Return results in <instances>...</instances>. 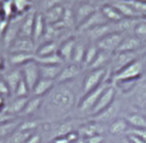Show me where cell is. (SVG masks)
<instances>
[{"label":"cell","mask_w":146,"mask_h":143,"mask_svg":"<svg viewBox=\"0 0 146 143\" xmlns=\"http://www.w3.org/2000/svg\"><path fill=\"white\" fill-rule=\"evenodd\" d=\"M70 83L55 84L52 90L43 96L39 110V112L42 113L40 119L51 124L67 118L66 116L76 104V93L74 89L70 86Z\"/></svg>","instance_id":"obj_1"},{"label":"cell","mask_w":146,"mask_h":143,"mask_svg":"<svg viewBox=\"0 0 146 143\" xmlns=\"http://www.w3.org/2000/svg\"><path fill=\"white\" fill-rule=\"evenodd\" d=\"M143 76H144V68H143V64H141V60L139 57L138 59H136L135 61L129 64L127 67L121 69L119 73L112 75L110 77L111 78L110 81L113 85L120 86V85L127 84V83H136Z\"/></svg>","instance_id":"obj_2"},{"label":"cell","mask_w":146,"mask_h":143,"mask_svg":"<svg viewBox=\"0 0 146 143\" xmlns=\"http://www.w3.org/2000/svg\"><path fill=\"white\" fill-rule=\"evenodd\" d=\"M110 79V73L107 68H100V69H94L88 70V73L84 75L82 84H81V94L84 95L99 86L103 82Z\"/></svg>","instance_id":"obj_3"},{"label":"cell","mask_w":146,"mask_h":143,"mask_svg":"<svg viewBox=\"0 0 146 143\" xmlns=\"http://www.w3.org/2000/svg\"><path fill=\"white\" fill-rule=\"evenodd\" d=\"M110 84H111V81L107 79V81L103 82L99 86H97L96 89H94L92 91H90L89 93L82 95V99H81V101L78 104L79 112H81V113H88L89 115L90 111H91V109L94 108V106L96 104V102L98 101V99L100 98L102 93L106 90V87Z\"/></svg>","instance_id":"obj_4"},{"label":"cell","mask_w":146,"mask_h":143,"mask_svg":"<svg viewBox=\"0 0 146 143\" xmlns=\"http://www.w3.org/2000/svg\"><path fill=\"white\" fill-rule=\"evenodd\" d=\"M139 57H140V54L138 52H116V53H113L112 59L110 61V69H108L110 77L112 75L119 73L121 69L127 67L129 64H131L132 61H135Z\"/></svg>","instance_id":"obj_5"},{"label":"cell","mask_w":146,"mask_h":143,"mask_svg":"<svg viewBox=\"0 0 146 143\" xmlns=\"http://www.w3.org/2000/svg\"><path fill=\"white\" fill-rule=\"evenodd\" d=\"M115 99H116V86L111 83L106 87V90L102 93L100 98L98 99V101L96 102V104L94 106V108L91 109V111H90L89 115H91V117L98 115L104 109H106Z\"/></svg>","instance_id":"obj_6"},{"label":"cell","mask_w":146,"mask_h":143,"mask_svg":"<svg viewBox=\"0 0 146 143\" xmlns=\"http://www.w3.org/2000/svg\"><path fill=\"white\" fill-rule=\"evenodd\" d=\"M124 36L125 35H123L119 32H111L107 35H105L104 37H102L100 40H98L96 45L99 50L107 51L110 53H114L117 50V48L121 44Z\"/></svg>","instance_id":"obj_7"},{"label":"cell","mask_w":146,"mask_h":143,"mask_svg":"<svg viewBox=\"0 0 146 143\" xmlns=\"http://www.w3.org/2000/svg\"><path fill=\"white\" fill-rule=\"evenodd\" d=\"M130 100L135 107L139 109L146 108V77L137 81L136 84L131 87Z\"/></svg>","instance_id":"obj_8"},{"label":"cell","mask_w":146,"mask_h":143,"mask_svg":"<svg viewBox=\"0 0 146 143\" xmlns=\"http://www.w3.org/2000/svg\"><path fill=\"white\" fill-rule=\"evenodd\" d=\"M120 110H121V101L119 99H115L106 109H104L98 115L91 117L90 119L96 120V121H98V123H100L103 125L111 124L113 120H115L116 118H119Z\"/></svg>","instance_id":"obj_9"},{"label":"cell","mask_w":146,"mask_h":143,"mask_svg":"<svg viewBox=\"0 0 146 143\" xmlns=\"http://www.w3.org/2000/svg\"><path fill=\"white\" fill-rule=\"evenodd\" d=\"M21 70H22V76H23L24 82L29 86L30 91H32L33 87H34V85L36 84V82L40 79L39 64L35 60L30 61V62L23 65L21 67Z\"/></svg>","instance_id":"obj_10"},{"label":"cell","mask_w":146,"mask_h":143,"mask_svg":"<svg viewBox=\"0 0 146 143\" xmlns=\"http://www.w3.org/2000/svg\"><path fill=\"white\" fill-rule=\"evenodd\" d=\"M104 131H105V125H103L96 120H92V119L83 121L76 129V132L81 138H87V137H90V136H94L97 134H103Z\"/></svg>","instance_id":"obj_11"},{"label":"cell","mask_w":146,"mask_h":143,"mask_svg":"<svg viewBox=\"0 0 146 143\" xmlns=\"http://www.w3.org/2000/svg\"><path fill=\"white\" fill-rule=\"evenodd\" d=\"M81 72V66L73 64V62H68V64H64L57 79H56V84H63V83H70L72 81H74Z\"/></svg>","instance_id":"obj_12"},{"label":"cell","mask_w":146,"mask_h":143,"mask_svg":"<svg viewBox=\"0 0 146 143\" xmlns=\"http://www.w3.org/2000/svg\"><path fill=\"white\" fill-rule=\"evenodd\" d=\"M9 53H16V52H32L35 51V43L31 37H23L18 36L13 44L9 47Z\"/></svg>","instance_id":"obj_13"},{"label":"cell","mask_w":146,"mask_h":143,"mask_svg":"<svg viewBox=\"0 0 146 143\" xmlns=\"http://www.w3.org/2000/svg\"><path fill=\"white\" fill-rule=\"evenodd\" d=\"M143 45V42L136 37L135 35H129V36H124V39L122 40L121 44L119 45L117 50L114 52H138Z\"/></svg>","instance_id":"obj_14"},{"label":"cell","mask_w":146,"mask_h":143,"mask_svg":"<svg viewBox=\"0 0 146 143\" xmlns=\"http://www.w3.org/2000/svg\"><path fill=\"white\" fill-rule=\"evenodd\" d=\"M35 14L36 12L34 10H30L23 16L22 22H21V26H19L18 36L31 37L32 39V32H33V24H34Z\"/></svg>","instance_id":"obj_15"},{"label":"cell","mask_w":146,"mask_h":143,"mask_svg":"<svg viewBox=\"0 0 146 143\" xmlns=\"http://www.w3.org/2000/svg\"><path fill=\"white\" fill-rule=\"evenodd\" d=\"M29 100V96H25V98H17L15 96L11 101L9 102H6V106L3 108V111L13 117H19L21 112L23 111L26 102Z\"/></svg>","instance_id":"obj_16"},{"label":"cell","mask_w":146,"mask_h":143,"mask_svg":"<svg viewBox=\"0 0 146 143\" xmlns=\"http://www.w3.org/2000/svg\"><path fill=\"white\" fill-rule=\"evenodd\" d=\"M106 23H107V20L104 17V15L102 14V11L100 10H96L81 25H79V30L82 31V32H87V31H89V30H91L94 27H97V26L106 24Z\"/></svg>","instance_id":"obj_17"},{"label":"cell","mask_w":146,"mask_h":143,"mask_svg":"<svg viewBox=\"0 0 146 143\" xmlns=\"http://www.w3.org/2000/svg\"><path fill=\"white\" fill-rule=\"evenodd\" d=\"M2 79H3V81L6 82V84L8 85L11 95H14V92H15L17 85H18L19 82L23 79L21 67H17V68H14V69H10V70L6 72L5 75H3V77H2Z\"/></svg>","instance_id":"obj_18"},{"label":"cell","mask_w":146,"mask_h":143,"mask_svg":"<svg viewBox=\"0 0 146 143\" xmlns=\"http://www.w3.org/2000/svg\"><path fill=\"white\" fill-rule=\"evenodd\" d=\"M64 12H65V8L62 5L55 6L50 9H48V10H46L43 12L46 24L47 25H56V24L60 23L62 19H63Z\"/></svg>","instance_id":"obj_19"},{"label":"cell","mask_w":146,"mask_h":143,"mask_svg":"<svg viewBox=\"0 0 146 143\" xmlns=\"http://www.w3.org/2000/svg\"><path fill=\"white\" fill-rule=\"evenodd\" d=\"M46 27H47V24H46L43 14L36 12L34 18V24H33V32H32V40L34 41V43H38L43 37Z\"/></svg>","instance_id":"obj_20"},{"label":"cell","mask_w":146,"mask_h":143,"mask_svg":"<svg viewBox=\"0 0 146 143\" xmlns=\"http://www.w3.org/2000/svg\"><path fill=\"white\" fill-rule=\"evenodd\" d=\"M55 84H56L55 81L46 79V78H40L36 82V84L34 85L33 90L31 91V95L32 96H41V98H43L44 95H47L52 90Z\"/></svg>","instance_id":"obj_21"},{"label":"cell","mask_w":146,"mask_h":143,"mask_svg":"<svg viewBox=\"0 0 146 143\" xmlns=\"http://www.w3.org/2000/svg\"><path fill=\"white\" fill-rule=\"evenodd\" d=\"M34 59H35V53L32 52H16V53H9L8 56V62L15 67H22L23 65L33 61Z\"/></svg>","instance_id":"obj_22"},{"label":"cell","mask_w":146,"mask_h":143,"mask_svg":"<svg viewBox=\"0 0 146 143\" xmlns=\"http://www.w3.org/2000/svg\"><path fill=\"white\" fill-rule=\"evenodd\" d=\"M76 41L74 39H66L63 43L59 44L58 48V54L60 56L62 60L64 61V64H68L72 60V54H73V50L75 47Z\"/></svg>","instance_id":"obj_23"},{"label":"cell","mask_w":146,"mask_h":143,"mask_svg":"<svg viewBox=\"0 0 146 143\" xmlns=\"http://www.w3.org/2000/svg\"><path fill=\"white\" fill-rule=\"evenodd\" d=\"M129 128H130V126L127 123V120L124 119V117H119L108 125L107 131L113 136H122V135L127 134Z\"/></svg>","instance_id":"obj_24"},{"label":"cell","mask_w":146,"mask_h":143,"mask_svg":"<svg viewBox=\"0 0 146 143\" xmlns=\"http://www.w3.org/2000/svg\"><path fill=\"white\" fill-rule=\"evenodd\" d=\"M42 100H43V98H41V96L29 98V100H27L23 111L19 115V118H22V117H30V116L35 115L36 112H39V110L41 108V104H42Z\"/></svg>","instance_id":"obj_25"},{"label":"cell","mask_w":146,"mask_h":143,"mask_svg":"<svg viewBox=\"0 0 146 143\" xmlns=\"http://www.w3.org/2000/svg\"><path fill=\"white\" fill-rule=\"evenodd\" d=\"M63 66L64 65H39L40 78L51 79L56 82Z\"/></svg>","instance_id":"obj_26"},{"label":"cell","mask_w":146,"mask_h":143,"mask_svg":"<svg viewBox=\"0 0 146 143\" xmlns=\"http://www.w3.org/2000/svg\"><path fill=\"white\" fill-rule=\"evenodd\" d=\"M113 53H110L107 51L99 50L95 60L91 62V65L88 67V70H94V69H100V68H106V65H110V61L112 59Z\"/></svg>","instance_id":"obj_27"},{"label":"cell","mask_w":146,"mask_h":143,"mask_svg":"<svg viewBox=\"0 0 146 143\" xmlns=\"http://www.w3.org/2000/svg\"><path fill=\"white\" fill-rule=\"evenodd\" d=\"M116 9L121 12V15L124 17V18H133V19H141V18H145V16L140 15L139 12H137L132 7H130L129 5H127L125 2H123L122 0H117L116 2L113 3Z\"/></svg>","instance_id":"obj_28"},{"label":"cell","mask_w":146,"mask_h":143,"mask_svg":"<svg viewBox=\"0 0 146 143\" xmlns=\"http://www.w3.org/2000/svg\"><path fill=\"white\" fill-rule=\"evenodd\" d=\"M124 119L131 128H146V115L143 112H130L124 117Z\"/></svg>","instance_id":"obj_29"},{"label":"cell","mask_w":146,"mask_h":143,"mask_svg":"<svg viewBox=\"0 0 146 143\" xmlns=\"http://www.w3.org/2000/svg\"><path fill=\"white\" fill-rule=\"evenodd\" d=\"M96 10H97V9H96L92 5L87 3V2L82 3V5L78 8V10H76V12H75V15H74L75 24H76L78 26L81 25V24H82L91 14H94Z\"/></svg>","instance_id":"obj_30"},{"label":"cell","mask_w":146,"mask_h":143,"mask_svg":"<svg viewBox=\"0 0 146 143\" xmlns=\"http://www.w3.org/2000/svg\"><path fill=\"white\" fill-rule=\"evenodd\" d=\"M102 14L104 15V17L106 18L107 22H113V23H117L120 22L121 19H123L124 17L121 15V12L116 9V7L113 5V3H107V5H104L100 9Z\"/></svg>","instance_id":"obj_31"},{"label":"cell","mask_w":146,"mask_h":143,"mask_svg":"<svg viewBox=\"0 0 146 143\" xmlns=\"http://www.w3.org/2000/svg\"><path fill=\"white\" fill-rule=\"evenodd\" d=\"M111 32H114V27H113V24L110 25V24H103V25H99L97 27H94L89 31H87V34H88V37L90 40H100L102 37H104L105 35H107L108 33Z\"/></svg>","instance_id":"obj_32"},{"label":"cell","mask_w":146,"mask_h":143,"mask_svg":"<svg viewBox=\"0 0 146 143\" xmlns=\"http://www.w3.org/2000/svg\"><path fill=\"white\" fill-rule=\"evenodd\" d=\"M22 119L19 118H14L11 120H8L6 123L0 124V140H5L7 138L10 134H13L19 126Z\"/></svg>","instance_id":"obj_33"},{"label":"cell","mask_w":146,"mask_h":143,"mask_svg":"<svg viewBox=\"0 0 146 143\" xmlns=\"http://www.w3.org/2000/svg\"><path fill=\"white\" fill-rule=\"evenodd\" d=\"M58 48H59V44H57L55 41H47V42H43L42 44H40L36 48L34 53L36 57H46V56L57 53Z\"/></svg>","instance_id":"obj_34"},{"label":"cell","mask_w":146,"mask_h":143,"mask_svg":"<svg viewBox=\"0 0 146 143\" xmlns=\"http://www.w3.org/2000/svg\"><path fill=\"white\" fill-rule=\"evenodd\" d=\"M87 47L88 45L84 44L83 42H76L75 43V47H74V50H73L71 62L76 64L79 66H82V61H83V57H84Z\"/></svg>","instance_id":"obj_35"},{"label":"cell","mask_w":146,"mask_h":143,"mask_svg":"<svg viewBox=\"0 0 146 143\" xmlns=\"http://www.w3.org/2000/svg\"><path fill=\"white\" fill-rule=\"evenodd\" d=\"M34 132H24V131H18L16 129L13 134H10L5 142L6 143H25L27 138L33 134Z\"/></svg>","instance_id":"obj_36"},{"label":"cell","mask_w":146,"mask_h":143,"mask_svg":"<svg viewBox=\"0 0 146 143\" xmlns=\"http://www.w3.org/2000/svg\"><path fill=\"white\" fill-rule=\"evenodd\" d=\"M15 16V9L13 0H1L0 1V17L6 19H11Z\"/></svg>","instance_id":"obj_37"},{"label":"cell","mask_w":146,"mask_h":143,"mask_svg":"<svg viewBox=\"0 0 146 143\" xmlns=\"http://www.w3.org/2000/svg\"><path fill=\"white\" fill-rule=\"evenodd\" d=\"M99 49L97 48L96 44H88L87 49H86V53H84V57H83V61H82V67L84 68H88L91 62L95 60L97 53H98Z\"/></svg>","instance_id":"obj_38"},{"label":"cell","mask_w":146,"mask_h":143,"mask_svg":"<svg viewBox=\"0 0 146 143\" xmlns=\"http://www.w3.org/2000/svg\"><path fill=\"white\" fill-rule=\"evenodd\" d=\"M39 65H64V61L62 60L60 56L57 53L46 56V57H36L34 59Z\"/></svg>","instance_id":"obj_39"},{"label":"cell","mask_w":146,"mask_h":143,"mask_svg":"<svg viewBox=\"0 0 146 143\" xmlns=\"http://www.w3.org/2000/svg\"><path fill=\"white\" fill-rule=\"evenodd\" d=\"M15 15H24L30 11L32 6V0H13Z\"/></svg>","instance_id":"obj_40"},{"label":"cell","mask_w":146,"mask_h":143,"mask_svg":"<svg viewBox=\"0 0 146 143\" xmlns=\"http://www.w3.org/2000/svg\"><path fill=\"white\" fill-rule=\"evenodd\" d=\"M133 35L138 37L143 43L146 41V18L140 19L133 28Z\"/></svg>","instance_id":"obj_41"},{"label":"cell","mask_w":146,"mask_h":143,"mask_svg":"<svg viewBox=\"0 0 146 143\" xmlns=\"http://www.w3.org/2000/svg\"><path fill=\"white\" fill-rule=\"evenodd\" d=\"M130 7H132L137 12H139L143 16H146V2L141 0H122Z\"/></svg>","instance_id":"obj_42"},{"label":"cell","mask_w":146,"mask_h":143,"mask_svg":"<svg viewBox=\"0 0 146 143\" xmlns=\"http://www.w3.org/2000/svg\"><path fill=\"white\" fill-rule=\"evenodd\" d=\"M31 94V91L29 89V86L26 85V83L24 82V79H22L19 82V84L17 85L15 92H14V96H17V98H25V96H29Z\"/></svg>","instance_id":"obj_43"},{"label":"cell","mask_w":146,"mask_h":143,"mask_svg":"<svg viewBox=\"0 0 146 143\" xmlns=\"http://www.w3.org/2000/svg\"><path fill=\"white\" fill-rule=\"evenodd\" d=\"M127 135H133V136H137L139 137L140 140L145 141L146 142V128H129L125 136Z\"/></svg>","instance_id":"obj_44"},{"label":"cell","mask_w":146,"mask_h":143,"mask_svg":"<svg viewBox=\"0 0 146 143\" xmlns=\"http://www.w3.org/2000/svg\"><path fill=\"white\" fill-rule=\"evenodd\" d=\"M10 95H11V93H10L8 85L6 84V82L2 78H0V96L6 99L7 96H10Z\"/></svg>","instance_id":"obj_45"},{"label":"cell","mask_w":146,"mask_h":143,"mask_svg":"<svg viewBox=\"0 0 146 143\" xmlns=\"http://www.w3.org/2000/svg\"><path fill=\"white\" fill-rule=\"evenodd\" d=\"M60 2H62V0H42V8L46 11L55 6L60 5Z\"/></svg>","instance_id":"obj_46"},{"label":"cell","mask_w":146,"mask_h":143,"mask_svg":"<svg viewBox=\"0 0 146 143\" xmlns=\"http://www.w3.org/2000/svg\"><path fill=\"white\" fill-rule=\"evenodd\" d=\"M104 140H105V136L103 134H97V135L84 138V142L86 143H103Z\"/></svg>","instance_id":"obj_47"},{"label":"cell","mask_w":146,"mask_h":143,"mask_svg":"<svg viewBox=\"0 0 146 143\" xmlns=\"http://www.w3.org/2000/svg\"><path fill=\"white\" fill-rule=\"evenodd\" d=\"M41 142H42V135H41L40 133L34 132V133L27 138V141H26L25 143H41Z\"/></svg>","instance_id":"obj_48"},{"label":"cell","mask_w":146,"mask_h":143,"mask_svg":"<svg viewBox=\"0 0 146 143\" xmlns=\"http://www.w3.org/2000/svg\"><path fill=\"white\" fill-rule=\"evenodd\" d=\"M14 118H16V117H13V116L6 113L5 111H0V124L6 123V121H8V120H11V119H14Z\"/></svg>","instance_id":"obj_49"},{"label":"cell","mask_w":146,"mask_h":143,"mask_svg":"<svg viewBox=\"0 0 146 143\" xmlns=\"http://www.w3.org/2000/svg\"><path fill=\"white\" fill-rule=\"evenodd\" d=\"M52 143H70L68 140L66 138V136H58V137H55L54 140H51Z\"/></svg>","instance_id":"obj_50"},{"label":"cell","mask_w":146,"mask_h":143,"mask_svg":"<svg viewBox=\"0 0 146 143\" xmlns=\"http://www.w3.org/2000/svg\"><path fill=\"white\" fill-rule=\"evenodd\" d=\"M140 60H141V64H143V68H144V76L146 77V52L143 53L140 56Z\"/></svg>","instance_id":"obj_51"},{"label":"cell","mask_w":146,"mask_h":143,"mask_svg":"<svg viewBox=\"0 0 146 143\" xmlns=\"http://www.w3.org/2000/svg\"><path fill=\"white\" fill-rule=\"evenodd\" d=\"M5 106H6V100H5V98L0 96V111H3Z\"/></svg>","instance_id":"obj_52"},{"label":"cell","mask_w":146,"mask_h":143,"mask_svg":"<svg viewBox=\"0 0 146 143\" xmlns=\"http://www.w3.org/2000/svg\"><path fill=\"white\" fill-rule=\"evenodd\" d=\"M146 52V41L143 43V45H141V48H140V50H139V54H143V53H145Z\"/></svg>","instance_id":"obj_53"},{"label":"cell","mask_w":146,"mask_h":143,"mask_svg":"<svg viewBox=\"0 0 146 143\" xmlns=\"http://www.w3.org/2000/svg\"><path fill=\"white\" fill-rule=\"evenodd\" d=\"M120 143H131L127 137H123V138H121V141H120Z\"/></svg>","instance_id":"obj_54"},{"label":"cell","mask_w":146,"mask_h":143,"mask_svg":"<svg viewBox=\"0 0 146 143\" xmlns=\"http://www.w3.org/2000/svg\"><path fill=\"white\" fill-rule=\"evenodd\" d=\"M72 143H86L84 142V138H79V140H76V141H74V142H72Z\"/></svg>","instance_id":"obj_55"},{"label":"cell","mask_w":146,"mask_h":143,"mask_svg":"<svg viewBox=\"0 0 146 143\" xmlns=\"http://www.w3.org/2000/svg\"><path fill=\"white\" fill-rule=\"evenodd\" d=\"M2 67H3V59L2 57H0V70L2 69Z\"/></svg>","instance_id":"obj_56"},{"label":"cell","mask_w":146,"mask_h":143,"mask_svg":"<svg viewBox=\"0 0 146 143\" xmlns=\"http://www.w3.org/2000/svg\"><path fill=\"white\" fill-rule=\"evenodd\" d=\"M76 1H79V2H82V3H84V2H87L88 0H76Z\"/></svg>","instance_id":"obj_57"},{"label":"cell","mask_w":146,"mask_h":143,"mask_svg":"<svg viewBox=\"0 0 146 143\" xmlns=\"http://www.w3.org/2000/svg\"><path fill=\"white\" fill-rule=\"evenodd\" d=\"M103 143H113L112 141H107V140H104V142Z\"/></svg>","instance_id":"obj_58"},{"label":"cell","mask_w":146,"mask_h":143,"mask_svg":"<svg viewBox=\"0 0 146 143\" xmlns=\"http://www.w3.org/2000/svg\"><path fill=\"white\" fill-rule=\"evenodd\" d=\"M5 140H6V138H5ZM5 140H0V143H6V142H5Z\"/></svg>","instance_id":"obj_59"},{"label":"cell","mask_w":146,"mask_h":143,"mask_svg":"<svg viewBox=\"0 0 146 143\" xmlns=\"http://www.w3.org/2000/svg\"><path fill=\"white\" fill-rule=\"evenodd\" d=\"M47 143H52V142H51V141H48V142H47Z\"/></svg>","instance_id":"obj_60"},{"label":"cell","mask_w":146,"mask_h":143,"mask_svg":"<svg viewBox=\"0 0 146 143\" xmlns=\"http://www.w3.org/2000/svg\"><path fill=\"white\" fill-rule=\"evenodd\" d=\"M144 113H145V115H146V108H145V112H144Z\"/></svg>","instance_id":"obj_61"},{"label":"cell","mask_w":146,"mask_h":143,"mask_svg":"<svg viewBox=\"0 0 146 143\" xmlns=\"http://www.w3.org/2000/svg\"><path fill=\"white\" fill-rule=\"evenodd\" d=\"M141 1H145V2H146V0H141Z\"/></svg>","instance_id":"obj_62"},{"label":"cell","mask_w":146,"mask_h":143,"mask_svg":"<svg viewBox=\"0 0 146 143\" xmlns=\"http://www.w3.org/2000/svg\"><path fill=\"white\" fill-rule=\"evenodd\" d=\"M0 78H1V77H0Z\"/></svg>","instance_id":"obj_63"}]
</instances>
